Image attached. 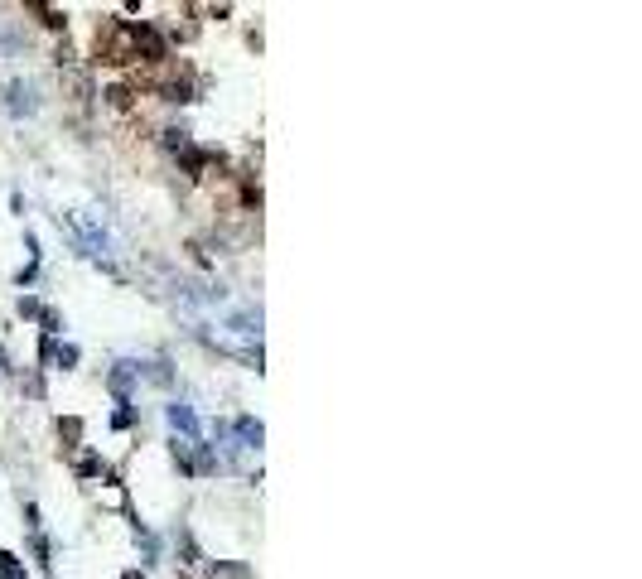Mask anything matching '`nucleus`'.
Segmentation results:
<instances>
[{
	"mask_svg": "<svg viewBox=\"0 0 642 579\" xmlns=\"http://www.w3.org/2000/svg\"><path fill=\"white\" fill-rule=\"evenodd\" d=\"M5 111H10V116H34V111H39V97H34V87L15 78V83L5 87Z\"/></svg>",
	"mask_w": 642,
	"mask_h": 579,
	"instance_id": "nucleus-1",
	"label": "nucleus"
},
{
	"mask_svg": "<svg viewBox=\"0 0 642 579\" xmlns=\"http://www.w3.org/2000/svg\"><path fill=\"white\" fill-rule=\"evenodd\" d=\"M169 425H174V430H184V435H189V444H198V415H194V406L174 401V406H169Z\"/></svg>",
	"mask_w": 642,
	"mask_h": 579,
	"instance_id": "nucleus-2",
	"label": "nucleus"
},
{
	"mask_svg": "<svg viewBox=\"0 0 642 579\" xmlns=\"http://www.w3.org/2000/svg\"><path fill=\"white\" fill-rule=\"evenodd\" d=\"M237 435H242V449H256V444H261V420L242 415V420H237Z\"/></svg>",
	"mask_w": 642,
	"mask_h": 579,
	"instance_id": "nucleus-3",
	"label": "nucleus"
},
{
	"mask_svg": "<svg viewBox=\"0 0 642 579\" xmlns=\"http://www.w3.org/2000/svg\"><path fill=\"white\" fill-rule=\"evenodd\" d=\"M78 362V348H58V367H73Z\"/></svg>",
	"mask_w": 642,
	"mask_h": 579,
	"instance_id": "nucleus-4",
	"label": "nucleus"
},
{
	"mask_svg": "<svg viewBox=\"0 0 642 579\" xmlns=\"http://www.w3.org/2000/svg\"><path fill=\"white\" fill-rule=\"evenodd\" d=\"M126 579H136V575H126Z\"/></svg>",
	"mask_w": 642,
	"mask_h": 579,
	"instance_id": "nucleus-5",
	"label": "nucleus"
}]
</instances>
